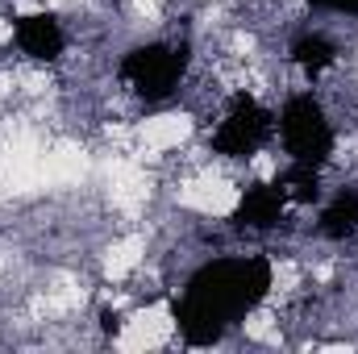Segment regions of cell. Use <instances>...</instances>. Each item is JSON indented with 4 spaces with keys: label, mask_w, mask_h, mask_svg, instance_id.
<instances>
[{
    "label": "cell",
    "mask_w": 358,
    "mask_h": 354,
    "mask_svg": "<svg viewBox=\"0 0 358 354\" xmlns=\"http://www.w3.org/2000/svg\"><path fill=\"white\" fill-rule=\"evenodd\" d=\"M183 71H187V46L150 42V46H134L121 59V80L142 100H167L179 88Z\"/></svg>",
    "instance_id": "3957f363"
},
{
    "label": "cell",
    "mask_w": 358,
    "mask_h": 354,
    "mask_svg": "<svg viewBox=\"0 0 358 354\" xmlns=\"http://www.w3.org/2000/svg\"><path fill=\"white\" fill-rule=\"evenodd\" d=\"M279 187H283L287 200L313 204V200L321 196V176H317V167H308V163H292V167L283 171V179H279Z\"/></svg>",
    "instance_id": "9c48e42d"
},
{
    "label": "cell",
    "mask_w": 358,
    "mask_h": 354,
    "mask_svg": "<svg viewBox=\"0 0 358 354\" xmlns=\"http://www.w3.org/2000/svg\"><path fill=\"white\" fill-rule=\"evenodd\" d=\"M283 204H287V196L279 183H255L242 192V200L234 208V225L238 229H275L283 217Z\"/></svg>",
    "instance_id": "8992f818"
},
{
    "label": "cell",
    "mask_w": 358,
    "mask_h": 354,
    "mask_svg": "<svg viewBox=\"0 0 358 354\" xmlns=\"http://www.w3.org/2000/svg\"><path fill=\"white\" fill-rule=\"evenodd\" d=\"M321 234L334 238V242H342V238L358 234V187H346V192L321 213Z\"/></svg>",
    "instance_id": "ba28073f"
},
{
    "label": "cell",
    "mask_w": 358,
    "mask_h": 354,
    "mask_svg": "<svg viewBox=\"0 0 358 354\" xmlns=\"http://www.w3.org/2000/svg\"><path fill=\"white\" fill-rule=\"evenodd\" d=\"M271 138V113L246 92H238L229 100V113L225 121L217 125L213 134V150L225 155V159H250L259 155V146Z\"/></svg>",
    "instance_id": "277c9868"
},
{
    "label": "cell",
    "mask_w": 358,
    "mask_h": 354,
    "mask_svg": "<svg viewBox=\"0 0 358 354\" xmlns=\"http://www.w3.org/2000/svg\"><path fill=\"white\" fill-rule=\"evenodd\" d=\"M271 292V263L267 255L246 259H217L204 263L176 300V325L187 346H213L225 338V330L259 309Z\"/></svg>",
    "instance_id": "6da1fadb"
},
{
    "label": "cell",
    "mask_w": 358,
    "mask_h": 354,
    "mask_svg": "<svg viewBox=\"0 0 358 354\" xmlns=\"http://www.w3.org/2000/svg\"><path fill=\"white\" fill-rule=\"evenodd\" d=\"M334 59H338V46H334L325 34H304V38L292 42V63H296L308 80L325 76V71L334 67Z\"/></svg>",
    "instance_id": "52a82bcc"
},
{
    "label": "cell",
    "mask_w": 358,
    "mask_h": 354,
    "mask_svg": "<svg viewBox=\"0 0 358 354\" xmlns=\"http://www.w3.org/2000/svg\"><path fill=\"white\" fill-rule=\"evenodd\" d=\"M279 134H283V146L292 155V163H308V167H321L329 155H334V129H329V117L325 108L313 100V92H300L283 104L279 113Z\"/></svg>",
    "instance_id": "7a4b0ae2"
},
{
    "label": "cell",
    "mask_w": 358,
    "mask_h": 354,
    "mask_svg": "<svg viewBox=\"0 0 358 354\" xmlns=\"http://www.w3.org/2000/svg\"><path fill=\"white\" fill-rule=\"evenodd\" d=\"M304 4H313V8H329V13H350V17H358V0H304Z\"/></svg>",
    "instance_id": "30bf717a"
},
{
    "label": "cell",
    "mask_w": 358,
    "mask_h": 354,
    "mask_svg": "<svg viewBox=\"0 0 358 354\" xmlns=\"http://www.w3.org/2000/svg\"><path fill=\"white\" fill-rule=\"evenodd\" d=\"M13 38L21 46V55H29L34 63H55L67 46L63 38V25L50 17V13H25L13 21Z\"/></svg>",
    "instance_id": "5b68a950"
},
{
    "label": "cell",
    "mask_w": 358,
    "mask_h": 354,
    "mask_svg": "<svg viewBox=\"0 0 358 354\" xmlns=\"http://www.w3.org/2000/svg\"><path fill=\"white\" fill-rule=\"evenodd\" d=\"M100 330H104V334H113V338H117V334H121V317H117V313H113V309H104V313H100Z\"/></svg>",
    "instance_id": "8fae6325"
}]
</instances>
